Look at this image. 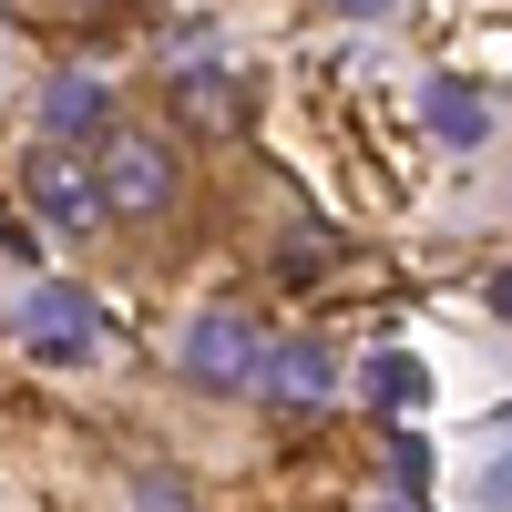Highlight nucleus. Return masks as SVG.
<instances>
[{"instance_id": "nucleus-1", "label": "nucleus", "mask_w": 512, "mask_h": 512, "mask_svg": "<svg viewBox=\"0 0 512 512\" xmlns=\"http://www.w3.org/2000/svg\"><path fill=\"white\" fill-rule=\"evenodd\" d=\"M21 349L31 359H62V369H82L103 349V308L82 287H62V277H41L31 297H21Z\"/></svg>"}, {"instance_id": "nucleus-2", "label": "nucleus", "mask_w": 512, "mask_h": 512, "mask_svg": "<svg viewBox=\"0 0 512 512\" xmlns=\"http://www.w3.org/2000/svg\"><path fill=\"white\" fill-rule=\"evenodd\" d=\"M103 216H164L175 205V154L154 134H103Z\"/></svg>"}, {"instance_id": "nucleus-3", "label": "nucleus", "mask_w": 512, "mask_h": 512, "mask_svg": "<svg viewBox=\"0 0 512 512\" xmlns=\"http://www.w3.org/2000/svg\"><path fill=\"white\" fill-rule=\"evenodd\" d=\"M185 369L205 379V390H246V379L267 369V338H256L246 308H205V318L185 328Z\"/></svg>"}, {"instance_id": "nucleus-4", "label": "nucleus", "mask_w": 512, "mask_h": 512, "mask_svg": "<svg viewBox=\"0 0 512 512\" xmlns=\"http://www.w3.org/2000/svg\"><path fill=\"white\" fill-rule=\"evenodd\" d=\"M21 185H31V205H41L52 226H93V216H103V175H93L72 144H41Z\"/></svg>"}, {"instance_id": "nucleus-5", "label": "nucleus", "mask_w": 512, "mask_h": 512, "mask_svg": "<svg viewBox=\"0 0 512 512\" xmlns=\"http://www.w3.org/2000/svg\"><path fill=\"white\" fill-rule=\"evenodd\" d=\"M256 390H267V400H297V410H308V400H328V390H338L328 338H277V349H267V369H256Z\"/></svg>"}, {"instance_id": "nucleus-6", "label": "nucleus", "mask_w": 512, "mask_h": 512, "mask_svg": "<svg viewBox=\"0 0 512 512\" xmlns=\"http://www.w3.org/2000/svg\"><path fill=\"white\" fill-rule=\"evenodd\" d=\"M420 123H431V134H441L451 154H472V144L492 134V103L472 93V82H451V72H431V82H420Z\"/></svg>"}, {"instance_id": "nucleus-7", "label": "nucleus", "mask_w": 512, "mask_h": 512, "mask_svg": "<svg viewBox=\"0 0 512 512\" xmlns=\"http://www.w3.org/2000/svg\"><path fill=\"white\" fill-rule=\"evenodd\" d=\"M359 400H369L379 420H400V410H420V400H431V369H420L410 349H379V359L359 369Z\"/></svg>"}, {"instance_id": "nucleus-8", "label": "nucleus", "mask_w": 512, "mask_h": 512, "mask_svg": "<svg viewBox=\"0 0 512 512\" xmlns=\"http://www.w3.org/2000/svg\"><path fill=\"white\" fill-rule=\"evenodd\" d=\"M175 113H185V123H216V134H236V123H246V82H226V72H185V82H175Z\"/></svg>"}, {"instance_id": "nucleus-9", "label": "nucleus", "mask_w": 512, "mask_h": 512, "mask_svg": "<svg viewBox=\"0 0 512 512\" xmlns=\"http://www.w3.org/2000/svg\"><path fill=\"white\" fill-rule=\"evenodd\" d=\"M41 123H52V134L103 123V82H93V72H52V82H41Z\"/></svg>"}, {"instance_id": "nucleus-10", "label": "nucleus", "mask_w": 512, "mask_h": 512, "mask_svg": "<svg viewBox=\"0 0 512 512\" xmlns=\"http://www.w3.org/2000/svg\"><path fill=\"white\" fill-rule=\"evenodd\" d=\"M379 472H390V492H400V502H420V492H431V441L400 431L390 451H379Z\"/></svg>"}, {"instance_id": "nucleus-11", "label": "nucleus", "mask_w": 512, "mask_h": 512, "mask_svg": "<svg viewBox=\"0 0 512 512\" xmlns=\"http://www.w3.org/2000/svg\"><path fill=\"white\" fill-rule=\"evenodd\" d=\"M134 512H195V502H185L175 472H144V482H134Z\"/></svg>"}, {"instance_id": "nucleus-12", "label": "nucleus", "mask_w": 512, "mask_h": 512, "mask_svg": "<svg viewBox=\"0 0 512 512\" xmlns=\"http://www.w3.org/2000/svg\"><path fill=\"white\" fill-rule=\"evenodd\" d=\"M482 512H512V461H492V472H482Z\"/></svg>"}, {"instance_id": "nucleus-13", "label": "nucleus", "mask_w": 512, "mask_h": 512, "mask_svg": "<svg viewBox=\"0 0 512 512\" xmlns=\"http://www.w3.org/2000/svg\"><path fill=\"white\" fill-rule=\"evenodd\" d=\"M328 11H349V21H379V11H390V0H328Z\"/></svg>"}, {"instance_id": "nucleus-14", "label": "nucleus", "mask_w": 512, "mask_h": 512, "mask_svg": "<svg viewBox=\"0 0 512 512\" xmlns=\"http://www.w3.org/2000/svg\"><path fill=\"white\" fill-rule=\"evenodd\" d=\"M0 256H31V236H21V226H0Z\"/></svg>"}, {"instance_id": "nucleus-15", "label": "nucleus", "mask_w": 512, "mask_h": 512, "mask_svg": "<svg viewBox=\"0 0 512 512\" xmlns=\"http://www.w3.org/2000/svg\"><path fill=\"white\" fill-rule=\"evenodd\" d=\"M492 308H502V318H512V277H502V287H492Z\"/></svg>"}, {"instance_id": "nucleus-16", "label": "nucleus", "mask_w": 512, "mask_h": 512, "mask_svg": "<svg viewBox=\"0 0 512 512\" xmlns=\"http://www.w3.org/2000/svg\"><path fill=\"white\" fill-rule=\"evenodd\" d=\"M379 512H431V502H400V492H390V502H379Z\"/></svg>"}]
</instances>
